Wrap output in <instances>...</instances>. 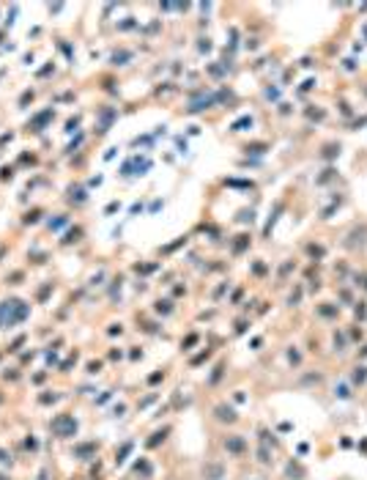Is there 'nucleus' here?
Listing matches in <instances>:
<instances>
[{
    "label": "nucleus",
    "instance_id": "obj_1",
    "mask_svg": "<svg viewBox=\"0 0 367 480\" xmlns=\"http://www.w3.org/2000/svg\"><path fill=\"white\" fill-rule=\"evenodd\" d=\"M52 434L60 436V439L77 436V420H74L71 415H58L55 420H52Z\"/></svg>",
    "mask_w": 367,
    "mask_h": 480
},
{
    "label": "nucleus",
    "instance_id": "obj_18",
    "mask_svg": "<svg viewBox=\"0 0 367 480\" xmlns=\"http://www.w3.org/2000/svg\"><path fill=\"white\" fill-rule=\"evenodd\" d=\"M159 379H165V373H154L151 379H148V382H151V384H156V382H159Z\"/></svg>",
    "mask_w": 367,
    "mask_h": 480
},
{
    "label": "nucleus",
    "instance_id": "obj_6",
    "mask_svg": "<svg viewBox=\"0 0 367 480\" xmlns=\"http://www.w3.org/2000/svg\"><path fill=\"white\" fill-rule=\"evenodd\" d=\"M367 382V365H356L351 370V384H364Z\"/></svg>",
    "mask_w": 367,
    "mask_h": 480
},
{
    "label": "nucleus",
    "instance_id": "obj_4",
    "mask_svg": "<svg viewBox=\"0 0 367 480\" xmlns=\"http://www.w3.org/2000/svg\"><path fill=\"white\" fill-rule=\"evenodd\" d=\"M203 477L206 480H225V466L219 461H208L203 466Z\"/></svg>",
    "mask_w": 367,
    "mask_h": 480
},
{
    "label": "nucleus",
    "instance_id": "obj_17",
    "mask_svg": "<svg viewBox=\"0 0 367 480\" xmlns=\"http://www.w3.org/2000/svg\"><path fill=\"white\" fill-rule=\"evenodd\" d=\"M0 464H11V456L6 450H0Z\"/></svg>",
    "mask_w": 367,
    "mask_h": 480
},
{
    "label": "nucleus",
    "instance_id": "obj_8",
    "mask_svg": "<svg viewBox=\"0 0 367 480\" xmlns=\"http://www.w3.org/2000/svg\"><path fill=\"white\" fill-rule=\"evenodd\" d=\"M285 475H288V477H296V480H302V477H304V469H302V466H299L296 461H290L288 466H285Z\"/></svg>",
    "mask_w": 367,
    "mask_h": 480
},
{
    "label": "nucleus",
    "instance_id": "obj_19",
    "mask_svg": "<svg viewBox=\"0 0 367 480\" xmlns=\"http://www.w3.org/2000/svg\"><path fill=\"white\" fill-rule=\"evenodd\" d=\"M362 354H367V349H364V351H362Z\"/></svg>",
    "mask_w": 367,
    "mask_h": 480
},
{
    "label": "nucleus",
    "instance_id": "obj_5",
    "mask_svg": "<svg viewBox=\"0 0 367 480\" xmlns=\"http://www.w3.org/2000/svg\"><path fill=\"white\" fill-rule=\"evenodd\" d=\"M96 450H99V444H96V442H85V444H77V448H74V456L83 458V461H88V458H91Z\"/></svg>",
    "mask_w": 367,
    "mask_h": 480
},
{
    "label": "nucleus",
    "instance_id": "obj_10",
    "mask_svg": "<svg viewBox=\"0 0 367 480\" xmlns=\"http://www.w3.org/2000/svg\"><path fill=\"white\" fill-rule=\"evenodd\" d=\"M335 395L345 401V398H351V387H348V384H335Z\"/></svg>",
    "mask_w": 367,
    "mask_h": 480
},
{
    "label": "nucleus",
    "instance_id": "obj_14",
    "mask_svg": "<svg viewBox=\"0 0 367 480\" xmlns=\"http://www.w3.org/2000/svg\"><path fill=\"white\" fill-rule=\"evenodd\" d=\"M288 360L293 362V365H299V362H302V354H299L296 349H290V351H288Z\"/></svg>",
    "mask_w": 367,
    "mask_h": 480
},
{
    "label": "nucleus",
    "instance_id": "obj_9",
    "mask_svg": "<svg viewBox=\"0 0 367 480\" xmlns=\"http://www.w3.org/2000/svg\"><path fill=\"white\" fill-rule=\"evenodd\" d=\"M167 434H170V428H162V431H156V434L151 436V439H148V448H156V444H159V442H165V439H167Z\"/></svg>",
    "mask_w": 367,
    "mask_h": 480
},
{
    "label": "nucleus",
    "instance_id": "obj_2",
    "mask_svg": "<svg viewBox=\"0 0 367 480\" xmlns=\"http://www.w3.org/2000/svg\"><path fill=\"white\" fill-rule=\"evenodd\" d=\"M225 450L230 456H241V453L247 450V442H244V436H239V434H230V436H225Z\"/></svg>",
    "mask_w": 367,
    "mask_h": 480
},
{
    "label": "nucleus",
    "instance_id": "obj_13",
    "mask_svg": "<svg viewBox=\"0 0 367 480\" xmlns=\"http://www.w3.org/2000/svg\"><path fill=\"white\" fill-rule=\"evenodd\" d=\"M222 370H225V365H216V368H214V373H211V379H208V384H216V382H219Z\"/></svg>",
    "mask_w": 367,
    "mask_h": 480
},
{
    "label": "nucleus",
    "instance_id": "obj_15",
    "mask_svg": "<svg viewBox=\"0 0 367 480\" xmlns=\"http://www.w3.org/2000/svg\"><path fill=\"white\" fill-rule=\"evenodd\" d=\"M101 370V362H88V373H99Z\"/></svg>",
    "mask_w": 367,
    "mask_h": 480
},
{
    "label": "nucleus",
    "instance_id": "obj_7",
    "mask_svg": "<svg viewBox=\"0 0 367 480\" xmlns=\"http://www.w3.org/2000/svg\"><path fill=\"white\" fill-rule=\"evenodd\" d=\"M258 461H261L263 466H269L271 461H274V458H271V448H269V444L261 442V448H258Z\"/></svg>",
    "mask_w": 367,
    "mask_h": 480
},
{
    "label": "nucleus",
    "instance_id": "obj_11",
    "mask_svg": "<svg viewBox=\"0 0 367 480\" xmlns=\"http://www.w3.org/2000/svg\"><path fill=\"white\" fill-rule=\"evenodd\" d=\"M134 469H137V475H151V464L145 461V458H142V461H137V466H134Z\"/></svg>",
    "mask_w": 367,
    "mask_h": 480
},
{
    "label": "nucleus",
    "instance_id": "obj_3",
    "mask_svg": "<svg viewBox=\"0 0 367 480\" xmlns=\"http://www.w3.org/2000/svg\"><path fill=\"white\" fill-rule=\"evenodd\" d=\"M214 417H216L219 423H236V420H239L236 409L228 406V403H216V406H214Z\"/></svg>",
    "mask_w": 367,
    "mask_h": 480
},
{
    "label": "nucleus",
    "instance_id": "obj_16",
    "mask_svg": "<svg viewBox=\"0 0 367 480\" xmlns=\"http://www.w3.org/2000/svg\"><path fill=\"white\" fill-rule=\"evenodd\" d=\"M208 357H211V351H203L200 357H195V360H192V365H200L203 360H208Z\"/></svg>",
    "mask_w": 367,
    "mask_h": 480
},
{
    "label": "nucleus",
    "instance_id": "obj_12",
    "mask_svg": "<svg viewBox=\"0 0 367 480\" xmlns=\"http://www.w3.org/2000/svg\"><path fill=\"white\" fill-rule=\"evenodd\" d=\"M129 450H132V442H126L124 448H121V453L115 456V464H124V461H126V456H129Z\"/></svg>",
    "mask_w": 367,
    "mask_h": 480
}]
</instances>
